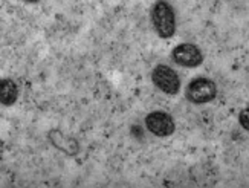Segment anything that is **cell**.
I'll return each instance as SVG.
<instances>
[{"label":"cell","instance_id":"1","mask_svg":"<svg viewBox=\"0 0 249 188\" xmlns=\"http://www.w3.org/2000/svg\"><path fill=\"white\" fill-rule=\"evenodd\" d=\"M151 21H153L155 31L162 38H170L175 36L176 31V17L171 5L165 0H159L151 9Z\"/></svg>","mask_w":249,"mask_h":188},{"label":"cell","instance_id":"2","mask_svg":"<svg viewBox=\"0 0 249 188\" xmlns=\"http://www.w3.org/2000/svg\"><path fill=\"white\" fill-rule=\"evenodd\" d=\"M185 95L188 101H191L193 104H207L213 101L215 95H217V87H215L213 80L199 76V78H194L190 81Z\"/></svg>","mask_w":249,"mask_h":188},{"label":"cell","instance_id":"3","mask_svg":"<svg viewBox=\"0 0 249 188\" xmlns=\"http://www.w3.org/2000/svg\"><path fill=\"white\" fill-rule=\"evenodd\" d=\"M151 80L159 91L167 95H176L180 89V80L178 74L167 64H159L153 69Z\"/></svg>","mask_w":249,"mask_h":188},{"label":"cell","instance_id":"4","mask_svg":"<svg viewBox=\"0 0 249 188\" xmlns=\"http://www.w3.org/2000/svg\"><path fill=\"white\" fill-rule=\"evenodd\" d=\"M145 127L155 136H160V138L170 136L175 133V130H176L175 119L171 118V115H168L165 112H159V110L147 115Z\"/></svg>","mask_w":249,"mask_h":188},{"label":"cell","instance_id":"5","mask_svg":"<svg viewBox=\"0 0 249 188\" xmlns=\"http://www.w3.org/2000/svg\"><path fill=\"white\" fill-rule=\"evenodd\" d=\"M171 57L175 63L183 66V68H197L203 61L202 51L191 43H182V45L176 46L171 52Z\"/></svg>","mask_w":249,"mask_h":188},{"label":"cell","instance_id":"6","mask_svg":"<svg viewBox=\"0 0 249 188\" xmlns=\"http://www.w3.org/2000/svg\"><path fill=\"white\" fill-rule=\"evenodd\" d=\"M17 98H18L17 84L9 78L0 80V103L3 106H13L17 101Z\"/></svg>","mask_w":249,"mask_h":188},{"label":"cell","instance_id":"7","mask_svg":"<svg viewBox=\"0 0 249 188\" xmlns=\"http://www.w3.org/2000/svg\"><path fill=\"white\" fill-rule=\"evenodd\" d=\"M240 124L242 127H245V130H248V109H245L243 112L240 113Z\"/></svg>","mask_w":249,"mask_h":188},{"label":"cell","instance_id":"8","mask_svg":"<svg viewBox=\"0 0 249 188\" xmlns=\"http://www.w3.org/2000/svg\"><path fill=\"white\" fill-rule=\"evenodd\" d=\"M25 2H29V3H36V2H38V0H25Z\"/></svg>","mask_w":249,"mask_h":188}]
</instances>
